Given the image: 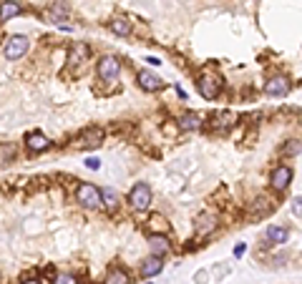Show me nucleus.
<instances>
[{
    "instance_id": "obj_2",
    "label": "nucleus",
    "mask_w": 302,
    "mask_h": 284,
    "mask_svg": "<svg viewBox=\"0 0 302 284\" xmlns=\"http://www.w3.org/2000/svg\"><path fill=\"white\" fill-rule=\"evenodd\" d=\"M129 204H131L134 212H146L151 207V189H149V184H136L129 191Z\"/></svg>"
},
{
    "instance_id": "obj_12",
    "label": "nucleus",
    "mask_w": 302,
    "mask_h": 284,
    "mask_svg": "<svg viewBox=\"0 0 302 284\" xmlns=\"http://www.w3.org/2000/svg\"><path fill=\"white\" fill-rule=\"evenodd\" d=\"M194 224H197V234H209V231L217 229V216L214 214H199Z\"/></svg>"
},
{
    "instance_id": "obj_14",
    "label": "nucleus",
    "mask_w": 302,
    "mask_h": 284,
    "mask_svg": "<svg viewBox=\"0 0 302 284\" xmlns=\"http://www.w3.org/2000/svg\"><path fill=\"white\" fill-rule=\"evenodd\" d=\"M202 126V118L197 116V113H184L181 118H179V129L181 131H197Z\"/></svg>"
},
{
    "instance_id": "obj_27",
    "label": "nucleus",
    "mask_w": 302,
    "mask_h": 284,
    "mask_svg": "<svg viewBox=\"0 0 302 284\" xmlns=\"http://www.w3.org/2000/svg\"><path fill=\"white\" fill-rule=\"evenodd\" d=\"M86 166H88V169H93V171H96V169H98V166H101V161H98V158H88V161H86Z\"/></svg>"
},
{
    "instance_id": "obj_5",
    "label": "nucleus",
    "mask_w": 302,
    "mask_h": 284,
    "mask_svg": "<svg viewBox=\"0 0 302 284\" xmlns=\"http://www.w3.org/2000/svg\"><path fill=\"white\" fill-rule=\"evenodd\" d=\"M219 91H222V78H219V75L207 73V75H202V78H199V93H202L207 101L217 98V96H219Z\"/></svg>"
},
{
    "instance_id": "obj_11",
    "label": "nucleus",
    "mask_w": 302,
    "mask_h": 284,
    "mask_svg": "<svg viewBox=\"0 0 302 284\" xmlns=\"http://www.w3.org/2000/svg\"><path fill=\"white\" fill-rule=\"evenodd\" d=\"M20 13H23V8L15 0H3V3H0V23H8L10 18H15Z\"/></svg>"
},
{
    "instance_id": "obj_3",
    "label": "nucleus",
    "mask_w": 302,
    "mask_h": 284,
    "mask_svg": "<svg viewBox=\"0 0 302 284\" xmlns=\"http://www.w3.org/2000/svg\"><path fill=\"white\" fill-rule=\"evenodd\" d=\"M119 71H121V63H119V58H113V56H103L96 63V73H98L101 80H113L119 75Z\"/></svg>"
},
{
    "instance_id": "obj_25",
    "label": "nucleus",
    "mask_w": 302,
    "mask_h": 284,
    "mask_svg": "<svg viewBox=\"0 0 302 284\" xmlns=\"http://www.w3.org/2000/svg\"><path fill=\"white\" fill-rule=\"evenodd\" d=\"M53 284H76V277L73 274H56Z\"/></svg>"
},
{
    "instance_id": "obj_1",
    "label": "nucleus",
    "mask_w": 302,
    "mask_h": 284,
    "mask_svg": "<svg viewBox=\"0 0 302 284\" xmlns=\"http://www.w3.org/2000/svg\"><path fill=\"white\" fill-rule=\"evenodd\" d=\"M76 201H78L81 207H86V209L103 207L101 204V189H96L93 184H81L78 189H76Z\"/></svg>"
},
{
    "instance_id": "obj_8",
    "label": "nucleus",
    "mask_w": 302,
    "mask_h": 284,
    "mask_svg": "<svg viewBox=\"0 0 302 284\" xmlns=\"http://www.w3.org/2000/svg\"><path fill=\"white\" fill-rule=\"evenodd\" d=\"M292 184V169L290 166H277L275 171H272V189L275 191H285L287 186Z\"/></svg>"
},
{
    "instance_id": "obj_6",
    "label": "nucleus",
    "mask_w": 302,
    "mask_h": 284,
    "mask_svg": "<svg viewBox=\"0 0 302 284\" xmlns=\"http://www.w3.org/2000/svg\"><path fill=\"white\" fill-rule=\"evenodd\" d=\"M264 93L272 96V98H280V96H287L290 93V78L287 75H272L264 86Z\"/></svg>"
},
{
    "instance_id": "obj_15",
    "label": "nucleus",
    "mask_w": 302,
    "mask_h": 284,
    "mask_svg": "<svg viewBox=\"0 0 302 284\" xmlns=\"http://www.w3.org/2000/svg\"><path fill=\"white\" fill-rule=\"evenodd\" d=\"M101 141H103V131L101 129H93V131H86L78 139V143H76V146H101Z\"/></svg>"
},
{
    "instance_id": "obj_24",
    "label": "nucleus",
    "mask_w": 302,
    "mask_h": 284,
    "mask_svg": "<svg viewBox=\"0 0 302 284\" xmlns=\"http://www.w3.org/2000/svg\"><path fill=\"white\" fill-rule=\"evenodd\" d=\"M282 151H285L287 156H295V153H300V151H302V143H300V141H290Z\"/></svg>"
},
{
    "instance_id": "obj_9",
    "label": "nucleus",
    "mask_w": 302,
    "mask_h": 284,
    "mask_svg": "<svg viewBox=\"0 0 302 284\" xmlns=\"http://www.w3.org/2000/svg\"><path fill=\"white\" fill-rule=\"evenodd\" d=\"M149 247H151V254L154 257H161L171 249V241L166 234H149Z\"/></svg>"
},
{
    "instance_id": "obj_17",
    "label": "nucleus",
    "mask_w": 302,
    "mask_h": 284,
    "mask_svg": "<svg viewBox=\"0 0 302 284\" xmlns=\"http://www.w3.org/2000/svg\"><path fill=\"white\" fill-rule=\"evenodd\" d=\"M106 284H131V277L129 272H124L121 267H113L106 277Z\"/></svg>"
},
{
    "instance_id": "obj_20",
    "label": "nucleus",
    "mask_w": 302,
    "mask_h": 284,
    "mask_svg": "<svg viewBox=\"0 0 302 284\" xmlns=\"http://www.w3.org/2000/svg\"><path fill=\"white\" fill-rule=\"evenodd\" d=\"M48 15H51V18H53V20H56L58 25H63V28H66V18H68V8H66L63 3H56V5H53V8L48 10Z\"/></svg>"
},
{
    "instance_id": "obj_21",
    "label": "nucleus",
    "mask_w": 302,
    "mask_h": 284,
    "mask_svg": "<svg viewBox=\"0 0 302 284\" xmlns=\"http://www.w3.org/2000/svg\"><path fill=\"white\" fill-rule=\"evenodd\" d=\"M149 226H151V234H164V231L169 229V224H166V219H164L161 214H151Z\"/></svg>"
},
{
    "instance_id": "obj_4",
    "label": "nucleus",
    "mask_w": 302,
    "mask_h": 284,
    "mask_svg": "<svg viewBox=\"0 0 302 284\" xmlns=\"http://www.w3.org/2000/svg\"><path fill=\"white\" fill-rule=\"evenodd\" d=\"M25 51H28V38H25V35H10V38L5 40V58H8V61L23 58Z\"/></svg>"
},
{
    "instance_id": "obj_13",
    "label": "nucleus",
    "mask_w": 302,
    "mask_h": 284,
    "mask_svg": "<svg viewBox=\"0 0 302 284\" xmlns=\"http://www.w3.org/2000/svg\"><path fill=\"white\" fill-rule=\"evenodd\" d=\"M270 209H272V201H270L267 196H259L254 204H252V209H249V216H252V219H262Z\"/></svg>"
},
{
    "instance_id": "obj_28",
    "label": "nucleus",
    "mask_w": 302,
    "mask_h": 284,
    "mask_svg": "<svg viewBox=\"0 0 302 284\" xmlns=\"http://www.w3.org/2000/svg\"><path fill=\"white\" fill-rule=\"evenodd\" d=\"M244 249H247L244 244H237V247H234V257H242V254H244Z\"/></svg>"
},
{
    "instance_id": "obj_22",
    "label": "nucleus",
    "mask_w": 302,
    "mask_h": 284,
    "mask_svg": "<svg viewBox=\"0 0 302 284\" xmlns=\"http://www.w3.org/2000/svg\"><path fill=\"white\" fill-rule=\"evenodd\" d=\"M111 30L116 35H129L131 33V23H126L124 18H116V20H111Z\"/></svg>"
},
{
    "instance_id": "obj_10",
    "label": "nucleus",
    "mask_w": 302,
    "mask_h": 284,
    "mask_svg": "<svg viewBox=\"0 0 302 284\" xmlns=\"http://www.w3.org/2000/svg\"><path fill=\"white\" fill-rule=\"evenodd\" d=\"M136 80H139V86H141L144 91H159V88L164 86V83H161V78L154 75L151 71H139Z\"/></svg>"
},
{
    "instance_id": "obj_18",
    "label": "nucleus",
    "mask_w": 302,
    "mask_h": 284,
    "mask_svg": "<svg viewBox=\"0 0 302 284\" xmlns=\"http://www.w3.org/2000/svg\"><path fill=\"white\" fill-rule=\"evenodd\" d=\"M290 236V229L287 226H270L267 229V239L272 241V244H285Z\"/></svg>"
},
{
    "instance_id": "obj_26",
    "label": "nucleus",
    "mask_w": 302,
    "mask_h": 284,
    "mask_svg": "<svg viewBox=\"0 0 302 284\" xmlns=\"http://www.w3.org/2000/svg\"><path fill=\"white\" fill-rule=\"evenodd\" d=\"M292 214L302 219V196H297V199L292 201Z\"/></svg>"
},
{
    "instance_id": "obj_23",
    "label": "nucleus",
    "mask_w": 302,
    "mask_h": 284,
    "mask_svg": "<svg viewBox=\"0 0 302 284\" xmlns=\"http://www.w3.org/2000/svg\"><path fill=\"white\" fill-rule=\"evenodd\" d=\"M13 156H15V146L13 143H3L0 146V166H5Z\"/></svg>"
},
{
    "instance_id": "obj_16",
    "label": "nucleus",
    "mask_w": 302,
    "mask_h": 284,
    "mask_svg": "<svg viewBox=\"0 0 302 284\" xmlns=\"http://www.w3.org/2000/svg\"><path fill=\"white\" fill-rule=\"evenodd\" d=\"M161 269H164V264H161L159 257H149V259L144 262V267H141V274H144V277H156Z\"/></svg>"
},
{
    "instance_id": "obj_19",
    "label": "nucleus",
    "mask_w": 302,
    "mask_h": 284,
    "mask_svg": "<svg viewBox=\"0 0 302 284\" xmlns=\"http://www.w3.org/2000/svg\"><path fill=\"white\" fill-rule=\"evenodd\" d=\"M101 204H103L108 212H116V207H119V196H116V191L101 189Z\"/></svg>"
},
{
    "instance_id": "obj_29",
    "label": "nucleus",
    "mask_w": 302,
    "mask_h": 284,
    "mask_svg": "<svg viewBox=\"0 0 302 284\" xmlns=\"http://www.w3.org/2000/svg\"><path fill=\"white\" fill-rule=\"evenodd\" d=\"M23 284H41V282H38V279H28V282H23Z\"/></svg>"
},
{
    "instance_id": "obj_7",
    "label": "nucleus",
    "mask_w": 302,
    "mask_h": 284,
    "mask_svg": "<svg viewBox=\"0 0 302 284\" xmlns=\"http://www.w3.org/2000/svg\"><path fill=\"white\" fill-rule=\"evenodd\" d=\"M25 143H28V151H30V153H43V151L51 148V139H48L46 134H41V131L28 134Z\"/></svg>"
}]
</instances>
